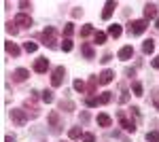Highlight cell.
<instances>
[{
	"label": "cell",
	"mask_w": 159,
	"mask_h": 142,
	"mask_svg": "<svg viewBox=\"0 0 159 142\" xmlns=\"http://www.w3.org/2000/svg\"><path fill=\"white\" fill-rule=\"evenodd\" d=\"M147 30V21L144 19H136L129 24V34H142Z\"/></svg>",
	"instance_id": "6da1fadb"
},
{
	"label": "cell",
	"mask_w": 159,
	"mask_h": 142,
	"mask_svg": "<svg viewBox=\"0 0 159 142\" xmlns=\"http://www.w3.org/2000/svg\"><path fill=\"white\" fill-rule=\"evenodd\" d=\"M43 40H45V45L55 47V30H53V28H47V30L43 32Z\"/></svg>",
	"instance_id": "7a4b0ae2"
},
{
	"label": "cell",
	"mask_w": 159,
	"mask_h": 142,
	"mask_svg": "<svg viewBox=\"0 0 159 142\" xmlns=\"http://www.w3.org/2000/svg\"><path fill=\"white\" fill-rule=\"evenodd\" d=\"M64 68H61V66H57V68H55V70H53V76H51V85H53V87H60L61 85V76H64Z\"/></svg>",
	"instance_id": "3957f363"
},
{
	"label": "cell",
	"mask_w": 159,
	"mask_h": 142,
	"mask_svg": "<svg viewBox=\"0 0 159 142\" xmlns=\"http://www.w3.org/2000/svg\"><path fill=\"white\" fill-rule=\"evenodd\" d=\"M11 119L17 123V125H25V121H28L24 110H11Z\"/></svg>",
	"instance_id": "277c9868"
},
{
	"label": "cell",
	"mask_w": 159,
	"mask_h": 142,
	"mask_svg": "<svg viewBox=\"0 0 159 142\" xmlns=\"http://www.w3.org/2000/svg\"><path fill=\"white\" fill-rule=\"evenodd\" d=\"M47 68H49V59L38 57V59H36V64H34V70H36V72H45Z\"/></svg>",
	"instance_id": "5b68a950"
},
{
	"label": "cell",
	"mask_w": 159,
	"mask_h": 142,
	"mask_svg": "<svg viewBox=\"0 0 159 142\" xmlns=\"http://www.w3.org/2000/svg\"><path fill=\"white\" fill-rule=\"evenodd\" d=\"M15 25H21V28H28V25H32V19H30L28 15H17V17H15Z\"/></svg>",
	"instance_id": "8992f818"
},
{
	"label": "cell",
	"mask_w": 159,
	"mask_h": 142,
	"mask_svg": "<svg viewBox=\"0 0 159 142\" xmlns=\"http://www.w3.org/2000/svg\"><path fill=\"white\" fill-rule=\"evenodd\" d=\"M115 9H117V2H106V9L102 13V19H110V15H112Z\"/></svg>",
	"instance_id": "52a82bcc"
},
{
	"label": "cell",
	"mask_w": 159,
	"mask_h": 142,
	"mask_svg": "<svg viewBox=\"0 0 159 142\" xmlns=\"http://www.w3.org/2000/svg\"><path fill=\"white\" fill-rule=\"evenodd\" d=\"M13 76H15V81H25V79H28V76H30V72L25 70V68H17V70H15V74H13Z\"/></svg>",
	"instance_id": "ba28073f"
},
{
	"label": "cell",
	"mask_w": 159,
	"mask_h": 142,
	"mask_svg": "<svg viewBox=\"0 0 159 142\" xmlns=\"http://www.w3.org/2000/svg\"><path fill=\"white\" fill-rule=\"evenodd\" d=\"M155 15H157V7H155V4H147V7H144V17H147V19H153Z\"/></svg>",
	"instance_id": "9c48e42d"
},
{
	"label": "cell",
	"mask_w": 159,
	"mask_h": 142,
	"mask_svg": "<svg viewBox=\"0 0 159 142\" xmlns=\"http://www.w3.org/2000/svg\"><path fill=\"white\" fill-rule=\"evenodd\" d=\"M132 55H134V49L129 47V45H127V47H123L121 51H119V59H129Z\"/></svg>",
	"instance_id": "30bf717a"
},
{
	"label": "cell",
	"mask_w": 159,
	"mask_h": 142,
	"mask_svg": "<svg viewBox=\"0 0 159 142\" xmlns=\"http://www.w3.org/2000/svg\"><path fill=\"white\" fill-rule=\"evenodd\" d=\"M121 125H123V130H127V131H136V123L129 121V119H125L123 115H121Z\"/></svg>",
	"instance_id": "8fae6325"
},
{
	"label": "cell",
	"mask_w": 159,
	"mask_h": 142,
	"mask_svg": "<svg viewBox=\"0 0 159 142\" xmlns=\"http://www.w3.org/2000/svg\"><path fill=\"white\" fill-rule=\"evenodd\" d=\"M112 76H115V74H112V70H104L102 74H100V79H98V81L106 85V83H110V81H112Z\"/></svg>",
	"instance_id": "7c38bea8"
},
{
	"label": "cell",
	"mask_w": 159,
	"mask_h": 142,
	"mask_svg": "<svg viewBox=\"0 0 159 142\" xmlns=\"http://www.w3.org/2000/svg\"><path fill=\"white\" fill-rule=\"evenodd\" d=\"M121 32H123V30H121V25H119V24H112L108 28V34L115 36V38H119V36H121Z\"/></svg>",
	"instance_id": "4fadbf2b"
},
{
	"label": "cell",
	"mask_w": 159,
	"mask_h": 142,
	"mask_svg": "<svg viewBox=\"0 0 159 142\" xmlns=\"http://www.w3.org/2000/svg\"><path fill=\"white\" fill-rule=\"evenodd\" d=\"M110 123H112V121H110L108 115H98V125H102V127H108Z\"/></svg>",
	"instance_id": "5bb4252c"
},
{
	"label": "cell",
	"mask_w": 159,
	"mask_h": 142,
	"mask_svg": "<svg viewBox=\"0 0 159 142\" xmlns=\"http://www.w3.org/2000/svg\"><path fill=\"white\" fill-rule=\"evenodd\" d=\"M142 51H144V53H153V51H155V43H153L151 38H148V40H144V45H142Z\"/></svg>",
	"instance_id": "9a60e30c"
},
{
	"label": "cell",
	"mask_w": 159,
	"mask_h": 142,
	"mask_svg": "<svg viewBox=\"0 0 159 142\" xmlns=\"http://www.w3.org/2000/svg\"><path fill=\"white\" fill-rule=\"evenodd\" d=\"M7 51H9L11 55H19V47H17L15 43H7Z\"/></svg>",
	"instance_id": "2e32d148"
},
{
	"label": "cell",
	"mask_w": 159,
	"mask_h": 142,
	"mask_svg": "<svg viewBox=\"0 0 159 142\" xmlns=\"http://www.w3.org/2000/svg\"><path fill=\"white\" fill-rule=\"evenodd\" d=\"M24 49L28 51V53H34V51L38 49V45H36V43H32V40H28V43L24 45Z\"/></svg>",
	"instance_id": "e0dca14e"
},
{
	"label": "cell",
	"mask_w": 159,
	"mask_h": 142,
	"mask_svg": "<svg viewBox=\"0 0 159 142\" xmlns=\"http://www.w3.org/2000/svg\"><path fill=\"white\" fill-rule=\"evenodd\" d=\"M147 140L148 142H159V131H148V134H147Z\"/></svg>",
	"instance_id": "ac0fdd59"
},
{
	"label": "cell",
	"mask_w": 159,
	"mask_h": 142,
	"mask_svg": "<svg viewBox=\"0 0 159 142\" xmlns=\"http://www.w3.org/2000/svg\"><path fill=\"white\" fill-rule=\"evenodd\" d=\"M68 136H70L72 140H76V138H81V130H79V127H72V130L68 131Z\"/></svg>",
	"instance_id": "d6986e66"
},
{
	"label": "cell",
	"mask_w": 159,
	"mask_h": 142,
	"mask_svg": "<svg viewBox=\"0 0 159 142\" xmlns=\"http://www.w3.org/2000/svg\"><path fill=\"white\" fill-rule=\"evenodd\" d=\"M83 53H85V57H87V59L93 57V49L89 47V45H83Z\"/></svg>",
	"instance_id": "ffe728a7"
},
{
	"label": "cell",
	"mask_w": 159,
	"mask_h": 142,
	"mask_svg": "<svg viewBox=\"0 0 159 142\" xmlns=\"http://www.w3.org/2000/svg\"><path fill=\"white\" fill-rule=\"evenodd\" d=\"M74 89H76V91H81V94H83V91H85V83H83V81H81V79H76V81H74Z\"/></svg>",
	"instance_id": "44dd1931"
},
{
	"label": "cell",
	"mask_w": 159,
	"mask_h": 142,
	"mask_svg": "<svg viewBox=\"0 0 159 142\" xmlns=\"http://www.w3.org/2000/svg\"><path fill=\"white\" fill-rule=\"evenodd\" d=\"M104 40H106V34L104 32H96V43L98 45H104Z\"/></svg>",
	"instance_id": "7402d4cb"
},
{
	"label": "cell",
	"mask_w": 159,
	"mask_h": 142,
	"mask_svg": "<svg viewBox=\"0 0 159 142\" xmlns=\"http://www.w3.org/2000/svg\"><path fill=\"white\" fill-rule=\"evenodd\" d=\"M43 102L51 104V102H53V91H45V94H43Z\"/></svg>",
	"instance_id": "603a6c76"
},
{
	"label": "cell",
	"mask_w": 159,
	"mask_h": 142,
	"mask_svg": "<svg viewBox=\"0 0 159 142\" xmlns=\"http://www.w3.org/2000/svg\"><path fill=\"white\" fill-rule=\"evenodd\" d=\"M61 49H64V51H72V40H70V38H66V40L61 43Z\"/></svg>",
	"instance_id": "cb8c5ba5"
},
{
	"label": "cell",
	"mask_w": 159,
	"mask_h": 142,
	"mask_svg": "<svg viewBox=\"0 0 159 142\" xmlns=\"http://www.w3.org/2000/svg\"><path fill=\"white\" fill-rule=\"evenodd\" d=\"M108 102H110V91H104L100 98V104H108Z\"/></svg>",
	"instance_id": "d4e9b609"
},
{
	"label": "cell",
	"mask_w": 159,
	"mask_h": 142,
	"mask_svg": "<svg viewBox=\"0 0 159 142\" xmlns=\"http://www.w3.org/2000/svg\"><path fill=\"white\" fill-rule=\"evenodd\" d=\"M91 32H93V28H91V25H83V28H81V34H83V36H89Z\"/></svg>",
	"instance_id": "484cf974"
},
{
	"label": "cell",
	"mask_w": 159,
	"mask_h": 142,
	"mask_svg": "<svg viewBox=\"0 0 159 142\" xmlns=\"http://www.w3.org/2000/svg\"><path fill=\"white\" fill-rule=\"evenodd\" d=\"M98 98H93V95H89V98H87V106H98Z\"/></svg>",
	"instance_id": "4316f807"
},
{
	"label": "cell",
	"mask_w": 159,
	"mask_h": 142,
	"mask_svg": "<svg viewBox=\"0 0 159 142\" xmlns=\"http://www.w3.org/2000/svg\"><path fill=\"white\" fill-rule=\"evenodd\" d=\"M72 32H74V25L72 24H66V25H64V34H66V36H70Z\"/></svg>",
	"instance_id": "83f0119b"
},
{
	"label": "cell",
	"mask_w": 159,
	"mask_h": 142,
	"mask_svg": "<svg viewBox=\"0 0 159 142\" xmlns=\"http://www.w3.org/2000/svg\"><path fill=\"white\" fill-rule=\"evenodd\" d=\"M60 106H61V108H66V110H72V108H74V104H72V102H68V100H66V102H61Z\"/></svg>",
	"instance_id": "f1b7e54d"
},
{
	"label": "cell",
	"mask_w": 159,
	"mask_h": 142,
	"mask_svg": "<svg viewBox=\"0 0 159 142\" xmlns=\"http://www.w3.org/2000/svg\"><path fill=\"white\" fill-rule=\"evenodd\" d=\"M134 94L136 95H142V85H140V83H134Z\"/></svg>",
	"instance_id": "f546056e"
},
{
	"label": "cell",
	"mask_w": 159,
	"mask_h": 142,
	"mask_svg": "<svg viewBox=\"0 0 159 142\" xmlns=\"http://www.w3.org/2000/svg\"><path fill=\"white\" fill-rule=\"evenodd\" d=\"M83 140L85 142H93L96 138H93V134H83Z\"/></svg>",
	"instance_id": "4dcf8cb0"
},
{
	"label": "cell",
	"mask_w": 159,
	"mask_h": 142,
	"mask_svg": "<svg viewBox=\"0 0 159 142\" xmlns=\"http://www.w3.org/2000/svg\"><path fill=\"white\" fill-rule=\"evenodd\" d=\"M19 7H21V9H24V11H25V9H30L32 4H30V2H19Z\"/></svg>",
	"instance_id": "1f68e13d"
},
{
	"label": "cell",
	"mask_w": 159,
	"mask_h": 142,
	"mask_svg": "<svg viewBox=\"0 0 159 142\" xmlns=\"http://www.w3.org/2000/svg\"><path fill=\"white\" fill-rule=\"evenodd\" d=\"M153 66H155V68H159V57H155V59H153Z\"/></svg>",
	"instance_id": "d6a6232c"
},
{
	"label": "cell",
	"mask_w": 159,
	"mask_h": 142,
	"mask_svg": "<svg viewBox=\"0 0 159 142\" xmlns=\"http://www.w3.org/2000/svg\"><path fill=\"white\" fill-rule=\"evenodd\" d=\"M4 142H15V138H11V136H7V138H4Z\"/></svg>",
	"instance_id": "836d02e7"
},
{
	"label": "cell",
	"mask_w": 159,
	"mask_h": 142,
	"mask_svg": "<svg viewBox=\"0 0 159 142\" xmlns=\"http://www.w3.org/2000/svg\"><path fill=\"white\" fill-rule=\"evenodd\" d=\"M155 106H157V108H159V100H157V102H155Z\"/></svg>",
	"instance_id": "e575fe53"
},
{
	"label": "cell",
	"mask_w": 159,
	"mask_h": 142,
	"mask_svg": "<svg viewBox=\"0 0 159 142\" xmlns=\"http://www.w3.org/2000/svg\"><path fill=\"white\" fill-rule=\"evenodd\" d=\"M157 28H159V19H157Z\"/></svg>",
	"instance_id": "d590c367"
}]
</instances>
